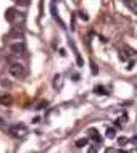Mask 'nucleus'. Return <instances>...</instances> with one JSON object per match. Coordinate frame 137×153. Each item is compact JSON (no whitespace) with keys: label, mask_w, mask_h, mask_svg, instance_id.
<instances>
[{"label":"nucleus","mask_w":137,"mask_h":153,"mask_svg":"<svg viewBox=\"0 0 137 153\" xmlns=\"http://www.w3.org/2000/svg\"><path fill=\"white\" fill-rule=\"evenodd\" d=\"M0 103L10 105V103H11V97H10V95H2V97H0Z\"/></svg>","instance_id":"7"},{"label":"nucleus","mask_w":137,"mask_h":153,"mask_svg":"<svg viewBox=\"0 0 137 153\" xmlns=\"http://www.w3.org/2000/svg\"><path fill=\"white\" fill-rule=\"evenodd\" d=\"M8 132L13 137H24L27 134V127L23 126V124H15V126H11L8 129Z\"/></svg>","instance_id":"2"},{"label":"nucleus","mask_w":137,"mask_h":153,"mask_svg":"<svg viewBox=\"0 0 137 153\" xmlns=\"http://www.w3.org/2000/svg\"><path fill=\"white\" fill-rule=\"evenodd\" d=\"M87 143H89V139H79V140L76 142V147H77V148H82V147H85Z\"/></svg>","instance_id":"8"},{"label":"nucleus","mask_w":137,"mask_h":153,"mask_svg":"<svg viewBox=\"0 0 137 153\" xmlns=\"http://www.w3.org/2000/svg\"><path fill=\"white\" fill-rule=\"evenodd\" d=\"M79 18H81V19H84V21H87V19H89V16L84 13V11H81V13H79Z\"/></svg>","instance_id":"14"},{"label":"nucleus","mask_w":137,"mask_h":153,"mask_svg":"<svg viewBox=\"0 0 137 153\" xmlns=\"http://www.w3.org/2000/svg\"><path fill=\"white\" fill-rule=\"evenodd\" d=\"M18 16H19V13H18V11L15 10V8H8V10H7V13H5V18H7V21H8V23H11V24L15 23V19H16Z\"/></svg>","instance_id":"3"},{"label":"nucleus","mask_w":137,"mask_h":153,"mask_svg":"<svg viewBox=\"0 0 137 153\" xmlns=\"http://www.w3.org/2000/svg\"><path fill=\"white\" fill-rule=\"evenodd\" d=\"M105 135H107L108 139H115V137H116V129L115 127H108L107 132H105Z\"/></svg>","instance_id":"6"},{"label":"nucleus","mask_w":137,"mask_h":153,"mask_svg":"<svg viewBox=\"0 0 137 153\" xmlns=\"http://www.w3.org/2000/svg\"><path fill=\"white\" fill-rule=\"evenodd\" d=\"M47 105H49V102L47 100H42V102H39V105H37V110H42V108H47Z\"/></svg>","instance_id":"10"},{"label":"nucleus","mask_w":137,"mask_h":153,"mask_svg":"<svg viewBox=\"0 0 137 153\" xmlns=\"http://www.w3.org/2000/svg\"><path fill=\"white\" fill-rule=\"evenodd\" d=\"M131 142H132V143H134V145H136V147H137V137H134V139H132V140H131Z\"/></svg>","instance_id":"15"},{"label":"nucleus","mask_w":137,"mask_h":153,"mask_svg":"<svg viewBox=\"0 0 137 153\" xmlns=\"http://www.w3.org/2000/svg\"><path fill=\"white\" fill-rule=\"evenodd\" d=\"M124 5L129 7V8H131V10H132V11H134V13L137 15V5H132V3L129 2V0H124Z\"/></svg>","instance_id":"9"},{"label":"nucleus","mask_w":137,"mask_h":153,"mask_svg":"<svg viewBox=\"0 0 137 153\" xmlns=\"http://www.w3.org/2000/svg\"><path fill=\"white\" fill-rule=\"evenodd\" d=\"M118 142H119L121 147H123V145H126V143L129 142V139H127V137H119V139H118Z\"/></svg>","instance_id":"11"},{"label":"nucleus","mask_w":137,"mask_h":153,"mask_svg":"<svg viewBox=\"0 0 137 153\" xmlns=\"http://www.w3.org/2000/svg\"><path fill=\"white\" fill-rule=\"evenodd\" d=\"M11 52H13V55H23L24 53V44H23V42L13 44L11 45Z\"/></svg>","instance_id":"4"},{"label":"nucleus","mask_w":137,"mask_h":153,"mask_svg":"<svg viewBox=\"0 0 137 153\" xmlns=\"http://www.w3.org/2000/svg\"><path fill=\"white\" fill-rule=\"evenodd\" d=\"M95 93H102V95H103V93H107V92H105L103 87H95Z\"/></svg>","instance_id":"12"},{"label":"nucleus","mask_w":137,"mask_h":153,"mask_svg":"<svg viewBox=\"0 0 137 153\" xmlns=\"http://www.w3.org/2000/svg\"><path fill=\"white\" fill-rule=\"evenodd\" d=\"M29 2H31V0H18V3H19V5H23V7L29 5Z\"/></svg>","instance_id":"13"},{"label":"nucleus","mask_w":137,"mask_h":153,"mask_svg":"<svg viewBox=\"0 0 137 153\" xmlns=\"http://www.w3.org/2000/svg\"><path fill=\"white\" fill-rule=\"evenodd\" d=\"M8 71L13 77H16V79H21V77L26 76V68L23 63H19V61H13V58H8Z\"/></svg>","instance_id":"1"},{"label":"nucleus","mask_w":137,"mask_h":153,"mask_svg":"<svg viewBox=\"0 0 137 153\" xmlns=\"http://www.w3.org/2000/svg\"><path fill=\"white\" fill-rule=\"evenodd\" d=\"M89 137H92L94 140H95V142H102V137L99 135V132L95 131V129H89Z\"/></svg>","instance_id":"5"}]
</instances>
